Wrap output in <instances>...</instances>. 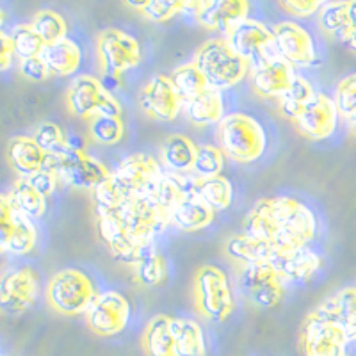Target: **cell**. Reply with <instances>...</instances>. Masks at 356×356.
Wrapping results in <instances>:
<instances>
[{
	"label": "cell",
	"instance_id": "6da1fadb",
	"mask_svg": "<svg viewBox=\"0 0 356 356\" xmlns=\"http://www.w3.org/2000/svg\"><path fill=\"white\" fill-rule=\"evenodd\" d=\"M97 232L104 246L118 262L134 264L155 248V239L170 227L154 196L127 202L109 211H95Z\"/></svg>",
	"mask_w": 356,
	"mask_h": 356
},
{
	"label": "cell",
	"instance_id": "7a4b0ae2",
	"mask_svg": "<svg viewBox=\"0 0 356 356\" xmlns=\"http://www.w3.org/2000/svg\"><path fill=\"white\" fill-rule=\"evenodd\" d=\"M319 222L310 207L291 196L260 198L243 221V234L273 250H298L310 246Z\"/></svg>",
	"mask_w": 356,
	"mask_h": 356
},
{
	"label": "cell",
	"instance_id": "3957f363",
	"mask_svg": "<svg viewBox=\"0 0 356 356\" xmlns=\"http://www.w3.org/2000/svg\"><path fill=\"white\" fill-rule=\"evenodd\" d=\"M162 171L161 164L146 154H132L111 171L109 177L91 193L95 211H109L127 202L154 196Z\"/></svg>",
	"mask_w": 356,
	"mask_h": 356
},
{
	"label": "cell",
	"instance_id": "277c9868",
	"mask_svg": "<svg viewBox=\"0 0 356 356\" xmlns=\"http://www.w3.org/2000/svg\"><path fill=\"white\" fill-rule=\"evenodd\" d=\"M216 139L222 155L237 164L257 162L264 155L267 146L264 127L260 125L259 120L244 113L227 114L222 118L218 123Z\"/></svg>",
	"mask_w": 356,
	"mask_h": 356
},
{
	"label": "cell",
	"instance_id": "5b68a950",
	"mask_svg": "<svg viewBox=\"0 0 356 356\" xmlns=\"http://www.w3.org/2000/svg\"><path fill=\"white\" fill-rule=\"evenodd\" d=\"M191 294L196 312L211 323H225L234 314V289L227 273L218 266L207 264L196 269Z\"/></svg>",
	"mask_w": 356,
	"mask_h": 356
},
{
	"label": "cell",
	"instance_id": "8992f818",
	"mask_svg": "<svg viewBox=\"0 0 356 356\" xmlns=\"http://www.w3.org/2000/svg\"><path fill=\"white\" fill-rule=\"evenodd\" d=\"M205 77L207 86L218 91H227L243 82L250 73V65L232 50L227 40L212 38L196 50L193 59Z\"/></svg>",
	"mask_w": 356,
	"mask_h": 356
},
{
	"label": "cell",
	"instance_id": "52a82bcc",
	"mask_svg": "<svg viewBox=\"0 0 356 356\" xmlns=\"http://www.w3.org/2000/svg\"><path fill=\"white\" fill-rule=\"evenodd\" d=\"M47 166L56 170L59 180L73 189L93 193L111 171L98 159L89 155L82 146H72L68 141L57 150L47 154Z\"/></svg>",
	"mask_w": 356,
	"mask_h": 356
},
{
	"label": "cell",
	"instance_id": "ba28073f",
	"mask_svg": "<svg viewBox=\"0 0 356 356\" xmlns=\"http://www.w3.org/2000/svg\"><path fill=\"white\" fill-rule=\"evenodd\" d=\"M98 296L93 280L79 269H61L49 280L44 289L47 303L59 316H86Z\"/></svg>",
	"mask_w": 356,
	"mask_h": 356
},
{
	"label": "cell",
	"instance_id": "9c48e42d",
	"mask_svg": "<svg viewBox=\"0 0 356 356\" xmlns=\"http://www.w3.org/2000/svg\"><path fill=\"white\" fill-rule=\"evenodd\" d=\"M65 102L72 116L88 122L95 116H122V106L118 98L100 79L89 73L77 75L70 82Z\"/></svg>",
	"mask_w": 356,
	"mask_h": 356
},
{
	"label": "cell",
	"instance_id": "30bf717a",
	"mask_svg": "<svg viewBox=\"0 0 356 356\" xmlns=\"http://www.w3.org/2000/svg\"><path fill=\"white\" fill-rule=\"evenodd\" d=\"M351 344L323 305L308 314L300 333V346L303 356H349L348 346Z\"/></svg>",
	"mask_w": 356,
	"mask_h": 356
},
{
	"label": "cell",
	"instance_id": "8fae6325",
	"mask_svg": "<svg viewBox=\"0 0 356 356\" xmlns=\"http://www.w3.org/2000/svg\"><path fill=\"white\" fill-rule=\"evenodd\" d=\"M239 289L257 308H275L285 296V282L276 267L267 260L248 264L239 271Z\"/></svg>",
	"mask_w": 356,
	"mask_h": 356
},
{
	"label": "cell",
	"instance_id": "7c38bea8",
	"mask_svg": "<svg viewBox=\"0 0 356 356\" xmlns=\"http://www.w3.org/2000/svg\"><path fill=\"white\" fill-rule=\"evenodd\" d=\"M97 52L102 72L113 79L132 72L143 59L139 41L120 29H106L98 34Z\"/></svg>",
	"mask_w": 356,
	"mask_h": 356
},
{
	"label": "cell",
	"instance_id": "4fadbf2b",
	"mask_svg": "<svg viewBox=\"0 0 356 356\" xmlns=\"http://www.w3.org/2000/svg\"><path fill=\"white\" fill-rule=\"evenodd\" d=\"M225 40L230 44L232 50L250 65V68H257V66L278 57L273 29L266 27L259 20L246 18L235 25Z\"/></svg>",
	"mask_w": 356,
	"mask_h": 356
},
{
	"label": "cell",
	"instance_id": "5bb4252c",
	"mask_svg": "<svg viewBox=\"0 0 356 356\" xmlns=\"http://www.w3.org/2000/svg\"><path fill=\"white\" fill-rule=\"evenodd\" d=\"M132 317V307L122 292L104 291L86 312L89 332L98 337H114L125 332Z\"/></svg>",
	"mask_w": 356,
	"mask_h": 356
},
{
	"label": "cell",
	"instance_id": "9a60e30c",
	"mask_svg": "<svg viewBox=\"0 0 356 356\" xmlns=\"http://www.w3.org/2000/svg\"><path fill=\"white\" fill-rule=\"evenodd\" d=\"M139 109L154 122H175L184 109V100L171 82L170 75L155 73L143 84L138 95Z\"/></svg>",
	"mask_w": 356,
	"mask_h": 356
},
{
	"label": "cell",
	"instance_id": "2e32d148",
	"mask_svg": "<svg viewBox=\"0 0 356 356\" xmlns=\"http://www.w3.org/2000/svg\"><path fill=\"white\" fill-rule=\"evenodd\" d=\"M40 294V282L33 269L17 267L0 275V314L18 317L33 307Z\"/></svg>",
	"mask_w": 356,
	"mask_h": 356
},
{
	"label": "cell",
	"instance_id": "e0dca14e",
	"mask_svg": "<svg viewBox=\"0 0 356 356\" xmlns=\"http://www.w3.org/2000/svg\"><path fill=\"white\" fill-rule=\"evenodd\" d=\"M38 232L34 222L15 211L8 196L0 195V253L11 255H27L34 250Z\"/></svg>",
	"mask_w": 356,
	"mask_h": 356
},
{
	"label": "cell",
	"instance_id": "ac0fdd59",
	"mask_svg": "<svg viewBox=\"0 0 356 356\" xmlns=\"http://www.w3.org/2000/svg\"><path fill=\"white\" fill-rule=\"evenodd\" d=\"M275 49L278 57L296 68H310L317 65L316 41L307 29L294 22H282L273 27Z\"/></svg>",
	"mask_w": 356,
	"mask_h": 356
},
{
	"label": "cell",
	"instance_id": "d6986e66",
	"mask_svg": "<svg viewBox=\"0 0 356 356\" xmlns=\"http://www.w3.org/2000/svg\"><path fill=\"white\" fill-rule=\"evenodd\" d=\"M339 118L340 114L333 98L316 93L292 123L303 138L310 141H324L337 132Z\"/></svg>",
	"mask_w": 356,
	"mask_h": 356
},
{
	"label": "cell",
	"instance_id": "ffe728a7",
	"mask_svg": "<svg viewBox=\"0 0 356 356\" xmlns=\"http://www.w3.org/2000/svg\"><path fill=\"white\" fill-rule=\"evenodd\" d=\"M267 262L276 267L285 284L301 285L316 278L323 267V257L310 246H305L289 251L273 250Z\"/></svg>",
	"mask_w": 356,
	"mask_h": 356
},
{
	"label": "cell",
	"instance_id": "44dd1931",
	"mask_svg": "<svg viewBox=\"0 0 356 356\" xmlns=\"http://www.w3.org/2000/svg\"><path fill=\"white\" fill-rule=\"evenodd\" d=\"M294 79V66L284 61L282 57H275L257 68H251L250 86L251 91L259 98L278 100L291 88Z\"/></svg>",
	"mask_w": 356,
	"mask_h": 356
},
{
	"label": "cell",
	"instance_id": "7402d4cb",
	"mask_svg": "<svg viewBox=\"0 0 356 356\" xmlns=\"http://www.w3.org/2000/svg\"><path fill=\"white\" fill-rule=\"evenodd\" d=\"M248 0H207L196 20L209 31H218L227 36L237 24L248 18Z\"/></svg>",
	"mask_w": 356,
	"mask_h": 356
},
{
	"label": "cell",
	"instance_id": "603a6c76",
	"mask_svg": "<svg viewBox=\"0 0 356 356\" xmlns=\"http://www.w3.org/2000/svg\"><path fill=\"white\" fill-rule=\"evenodd\" d=\"M216 218V212L211 207L203 202L202 196L198 195V187L196 191L189 193L182 202L175 207L171 212L170 222L180 232H200L205 230Z\"/></svg>",
	"mask_w": 356,
	"mask_h": 356
},
{
	"label": "cell",
	"instance_id": "cb8c5ba5",
	"mask_svg": "<svg viewBox=\"0 0 356 356\" xmlns=\"http://www.w3.org/2000/svg\"><path fill=\"white\" fill-rule=\"evenodd\" d=\"M6 159L11 170L18 175V178H31L44 168L47 162V152L38 146L33 138H15L9 141Z\"/></svg>",
	"mask_w": 356,
	"mask_h": 356
},
{
	"label": "cell",
	"instance_id": "d4e9b609",
	"mask_svg": "<svg viewBox=\"0 0 356 356\" xmlns=\"http://www.w3.org/2000/svg\"><path fill=\"white\" fill-rule=\"evenodd\" d=\"M186 116L193 125L209 127L218 125L225 118V100L222 93L218 89L207 88L195 98L184 102Z\"/></svg>",
	"mask_w": 356,
	"mask_h": 356
},
{
	"label": "cell",
	"instance_id": "484cf974",
	"mask_svg": "<svg viewBox=\"0 0 356 356\" xmlns=\"http://www.w3.org/2000/svg\"><path fill=\"white\" fill-rule=\"evenodd\" d=\"M196 145L184 134H171L161 145V164L171 173H193Z\"/></svg>",
	"mask_w": 356,
	"mask_h": 356
},
{
	"label": "cell",
	"instance_id": "4316f807",
	"mask_svg": "<svg viewBox=\"0 0 356 356\" xmlns=\"http://www.w3.org/2000/svg\"><path fill=\"white\" fill-rule=\"evenodd\" d=\"M41 59L44 61L47 68H49L50 75L56 77H68L77 72L82 61V52L79 49V44L75 41L65 40L56 41L44 47Z\"/></svg>",
	"mask_w": 356,
	"mask_h": 356
},
{
	"label": "cell",
	"instance_id": "83f0119b",
	"mask_svg": "<svg viewBox=\"0 0 356 356\" xmlns=\"http://www.w3.org/2000/svg\"><path fill=\"white\" fill-rule=\"evenodd\" d=\"M171 319L173 317L159 314L146 323L141 339L143 351L146 356H175Z\"/></svg>",
	"mask_w": 356,
	"mask_h": 356
},
{
	"label": "cell",
	"instance_id": "f1b7e54d",
	"mask_svg": "<svg viewBox=\"0 0 356 356\" xmlns=\"http://www.w3.org/2000/svg\"><path fill=\"white\" fill-rule=\"evenodd\" d=\"M175 356H207L203 328L193 319H171Z\"/></svg>",
	"mask_w": 356,
	"mask_h": 356
},
{
	"label": "cell",
	"instance_id": "f546056e",
	"mask_svg": "<svg viewBox=\"0 0 356 356\" xmlns=\"http://www.w3.org/2000/svg\"><path fill=\"white\" fill-rule=\"evenodd\" d=\"M321 305L340 324L349 342H356V287L342 289Z\"/></svg>",
	"mask_w": 356,
	"mask_h": 356
},
{
	"label": "cell",
	"instance_id": "4dcf8cb0",
	"mask_svg": "<svg viewBox=\"0 0 356 356\" xmlns=\"http://www.w3.org/2000/svg\"><path fill=\"white\" fill-rule=\"evenodd\" d=\"M6 196H8L9 203L15 207V211H18L31 221L43 218L47 212V196L34 189V186L27 178H18L17 182L13 184L9 195Z\"/></svg>",
	"mask_w": 356,
	"mask_h": 356
},
{
	"label": "cell",
	"instance_id": "1f68e13d",
	"mask_svg": "<svg viewBox=\"0 0 356 356\" xmlns=\"http://www.w3.org/2000/svg\"><path fill=\"white\" fill-rule=\"evenodd\" d=\"M222 250L232 262H235L239 267H244L248 264L259 262V260H269L273 248L259 243V241L250 239L244 234H235L225 241Z\"/></svg>",
	"mask_w": 356,
	"mask_h": 356
},
{
	"label": "cell",
	"instance_id": "d6a6232c",
	"mask_svg": "<svg viewBox=\"0 0 356 356\" xmlns=\"http://www.w3.org/2000/svg\"><path fill=\"white\" fill-rule=\"evenodd\" d=\"M316 93L317 91L307 79L301 77V75H296L291 88L278 98V113L287 118V120H291V122H294L298 114L305 109V106L314 98Z\"/></svg>",
	"mask_w": 356,
	"mask_h": 356
},
{
	"label": "cell",
	"instance_id": "836d02e7",
	"mask_svg": "<svg viewBox=\"0 0 356 356\" xmlns=\"http://www.w3.org/2000/svg\"><path fill=\"white\" fill-rule=\"evenodd\" d=\"M198 195L214 212L227 211L234 200V187L227 177L198 178Z\"/></svg>",
	"mask_w": 356,
	"mask_h": 356
},
{
	"label": "cell",
	"instance_id": "e575fe53",
	"mask_svg": "<svg viewBox=\"0 0 356 356\" xmlns=\"http://www.w3.org/2000/svg\"><path fill=\"white\" fill-rule=\"evenodd\" d=\"M317 22L326 36L344 43L348 33V0H330L319 11Z\"/></svg>",
	"mask_w": 356,
	"mask_h": 356
},
{
	"label": "cell",
	"instance_id": "d590c367",
	"mask_svg": "<svg viewBox=\"0 0 356 356\" xmlns=\"http://www.w3.org/2000/svg\"><path fill=\"white\" fill-rule=\"evenodd\" d=\"M168 276V266L164 257L157 250L150 251L148 255L134 264V280L141 287H159L164 284Z\"/></svg>",
	"mask_w": 356,
	"mask_h": 356
},
{
	"label": "cell",
	"instance_id": "8d00e7d4",
	"mask_svg": "<svg viewBox=\"0 0 356 356\" xmlns=\"http://www.w3.org/2000/svg\"><path fill=\"white\" fill-rule=\"evenodd\" d=\"M89 139L102 146H114L125 136L122 116H95L88 122Z\"/></svg>",
	"mask_w": 356,
	"mask_h": 356
},
{
	"label": "cell",
	"instance_id": "74e56055",
	"mask_svg": "<svg viewBox=\"0 0 356 356\" xmlns=\"http://www.w3.org/2000/svg\"><path fill=\"white\" fill-rule=\"evenodd\" d=\"M170 79L184 102L195 98L196 95L202 93L203 89L209 88L205 77H203V73L200 72V68L193 61L177 66V68L171 72Z\"/></svg>",
	"mask_w": 356,
	"mask_h": 356
},
{
	"label": "cell",
	"instance_id": "f35d334b",
	"mask_svg": "<svg viewBox=\"0 0 356 356\" xmlns=\"http://www.w3.org/2000/svg\"><path fill=\"white\" fill-rule=\"evenodd\" d=\"M9 40H11L13 52H15V57H18V61L40 57L47 47L40 34L31 25H18L13 29Z\"/></svg>",
	"mask_w": 356,
	"mask_h": 356
},
{
	"label": "cell",
	"instance_id": "ab89813d",
	"mask_svg": "<svg viewBox=\"0 0 356 356\" xmlns=\"http://www.w3.org/2000/svg\"><path fill=\"white\" fill-rule=\"evenodd\" d=\"M31 27L40 34V38L44 41V44H50V43H56V41L65 40L66 33H68L65 18H63L59 13L50 11V9L38 11L33 17Z\"/></svg>",
	"mask_w": 356,
	"mask_h": 356
},
{
	"label": "cell",
	"instance_id": "60d3db41",
	"mask_svg": "<svg viewBox=\"0 0 356 356\" xmlns=\"http://www.w3.org/2000/svg\"><path fill=\"white\" fill-rule=\"evenodd\" d=\"M225 168V155L214 145H196L193 175L196 178H211L221 175Z\"/></svg>",
	"mask_w": 356,
	"mask_h": 356
},
{
	"label": "cell",
	"instance_id": "b9f144b4",
	"mask_svg": "<svg viewBox=\"0 0 356 356\" xmlns=\"http://www.w3.org/2000/svg\"><path fill=\"white\" fill-rule=\"evenodd\" d=\"M333 102H335L340 118L349 120L353 114H356V73L340 79L339 84L335 86Z\"/></svg>",
	"mask_w": 356,
	"mask_h": 356
},
{
	"label": "cell",
	"instance_id": "7bdbcfd3",
	"mask_svg": "<svg viewBox=\"0 0 356 356\" xmlns=\"http://www.w3.org/2000/svg\"><path fill=\"white\" fill-rule=\"evenodd\" d=\"M33 139L38 143L41 150L50 154V152L57 150L59 146L66 145L65 132L61 130V127L56 125L52 122H41L40 125L34 129Z\"/></svg>",
	"mask_w": 356,
	"mask_h": 356
},
{
	"label": "cell",
	"instance_id": "ee69618b",
	"mask_svg": "<svg viewBox=\"0 0 356 356\" xmlns=\"http://www.w3.org/2000/svg\"><path fill=\"white\" fill-rule=\"evenodd\" d=\"M180 13V0H148L141 15L150 22H168Z\"/></svg>",
	"mask_w": 356,
	"mask_h": 356
},
{
	"label": "cell",
	"instance_id": "f6af8a7d",
	"mask_svg": "<svg viewBox=\"0 0 356 356\" xmlns=\"http://www.w3.org/2000/svg\"><path fill=\"white\" fill-rule=\"evenodd\" d=\"M280 6L296 18H310L319 15L330 0H278Z\"/></svg>",
	"mask_w": 356,
	"mask_h": 356
},
{
	"label": "cell",
	"instance_id": "bcb514c9",
	"mask_svg": "<svg viewBox=\"0 0 356 356\" xmlns=\"http://www.w3.org/2000/svg\"><path fill=\"white\" fill-rule=\"evenodd\" d=\"M29 182L33 184L34 189H38L43 196L49 198L50 195L56 193V189L59 187L61 180H59V175L56 173V170H52L50 166L44 164V168L41 171H38L36 175H33L31 178H27Z\"/></svg>",
	"mask_w": 356,
	"mask_h": 356
},
{
	"label": "cell",
	"instance_id": "7dc6e473",
	"mask_svg": "<svg viewBox=\"0 0 356 356\" xmlns=\"http://www.w3.org/2000/svg\"><path fill=\"white\" fill-rule=\"evenodd\" d=\"M18 72L24 79L31 82H43L50 77V72L44 65V61L40 57H31L18 63Z\"/></svg>",
	"mask_w": 356,
	"mask_h": 356
},
{
	"label": "cell",
	"instance_id": "c3c4849f",
	"mask_svg": "<svg viewBox=\"0 0 356 356\" xmlns=\"http://www.w3.org/2000/svg\"><path fill=\"white\" fill-rule=\"evenodd\" d=\"M342 44L356 54V0H348V33Z\"/></svg>",
	"mask_w": 356,
	"mask_h": 356
},
{
	"label": "cell",
	"instance_id": "681fc988",
	"mask_svg": "<svg viewBox=\"0 0 356 356\" xmlns=\"http://www.w3.org/2000/svg\"><path fill=\"white\" fill-rule=\"evenodd\" d=\"M15 52H13V44L8 34L0 31V72H6L13 65Z\"/></svg>",
	"mask_w": 356,
	"mask_h": 356
},
{
	"label": "cell",
	"instance_id": "f907efd6",
	"mask_svg": "<svg viewBox=\"0 0 356 356\" xmlns=\"http://www.w3.org/2000/svg\"><path fill=\"white\" fill-rule=\"evenodd\" d=\"M207 0H180V13L184 15H193V17H198L200 11L203 9Z\"/></svg>",
	"mask_w": 356,
	"mask_h": 356
},
{
	"label": "cell",
	"instance_id": "816d5d0a",
	"mask_svg": "<svg viewBox=\"0 0 356 356\" xmlns=\"http://www.w3.org/2000/svg\"><path fill=\"white\" fill-rule=\"evenodd\" d=\"M125 4L129 6V8L136 9V11L141 13L143 9L146 8V4H148V0H125Z\"/></svg>",
	"mask_w": 356,
	"mask_h": 356
},
{
	"label": "cell",
	"instance_id": "f5cc1de1",
	"mask_svg": "<svg viewBox=\"0 0 356 356\" xmlns=\"http://www.w3.org/2000/svg\"><path fill=\"white\" fill-rule=\"evenodd\" d=\"M346 123H348L349 132H351L353 136H355V138H356V114H353V116L349 118V120H346Z\"/></svg>",
	"mask_w": 356,
	"mask_h": 356
},
{
	"label": "cell",
	"instance_id": "db71d44e",
	"mask_svg": "<svg viewBox=\"0 0 356 356\" xmlns=\"http://www.w3.org/2000/svg\"><path fill=\"white\" fill-rule=\"evenodd\" d=\"M2 24H4V13L0 9V27H2Z\"/></svg>",
	"mask_w": 356,
	"mask_h": 356
}]
</instances>
